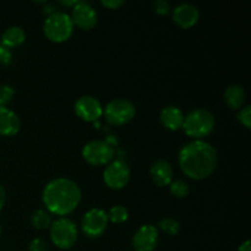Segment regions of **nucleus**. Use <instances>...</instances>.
<instances>
[{
    "instance_id": "412c9836",
    "label": "nucleus",
    "mask_w": 251,
    "mask_h": 251,
    "mask_svg": "<svg viewBox=\"0 0 251 251\" xmlns=\"http://www.w3.org/2000/svg\"><path fill=\"white\" fill-rule=\"evenodd\" d=\"M158 226L161 228V230H163L168 235H176L179 233V230H180V225H179L178 221L171 217L163 218L159 222Z\"/></svg>"
},
{
    "instance_id": "c85d7f7f",
    "label": "nucleus",
    "mask_w": 251,
    "mask_h": 251,
    "mask_svg": "<svg viewBox=\"0 0 251 251\" xmlns=\"http://www.w3.org/2000/svg\"><path fill=\"white\" fill-rule=\"evenodd\" d=\"M5 202H6V193H5L4 186L0 184V211H1V208L4 207Z\"/></svg>"
},
{
    "instance_id": "aec40b11",
    "label": "nucleus",
    "mask_w": 251,
    "mask_h": 251,
    "mask_svg": "<svg viewBox=\"0 0 251 251\" xmlns=\"http://www.w3.org/2000/svg\"><path fill=\"white\" fill-rule=\"evenodd\" d=\"M127 218H129V212H127V210L124 206H114V207L110 208L109 213H108V221L117 223V225L124 223Z\"/></svg>"
},
{
    "instance_id": "bb28decb",
    "label": "nucleus",
    "mask_w": 251,
    "mask_h": 251,
    "mask_svg": "<svg viewBox=\"0 0 251 251\" xmlns=\"http://www.w3.org/2000/svg\"><path fill=\"white\" fill-rule=\"evenodd\" d=\"M29 251H48V245H47L46 240L36 238L29 244Z\"/></svg>"
},
{
    "instance_id": "b1692460",
    "label": "nucleus",
    "mask_w": 251,
    "mask_h": 251,
    "mask_svg": "<svg viewBox=\"0 0 251 251\" xmlns=\"http://www.w3.org/2000/svg\"><path fill=\"white\" fill-rule=\"evenodd\" d=\"M238 119H239V122L242 123L243 125H244L247 129H250L251 126V108L248 105V107L243 108L242 110H240V113L238 114Z\"/></svg>"
},
{
    "instance_id": "39448f33",
    "label": "nucleus",
    "mask_w": 251,
    "mask_h": 251,
    "mask_svg": "<svg viewBox=\"0 0 251 251\" xmlns=\"http://www.w3.org/2000/svg\"><path fill=\"white\" fill-rule=\"evenodd\" d=\"M50 239L59 249H70L77 240V228L73 221L59 218L50 226Z\"/></svg>"
},
{
    "instance_id": "f257e3e1",
    "label": "nucleus",
    "mask_w": 251,
    "mask_h": 251,
    "mask_svg": "<svg viewBox=\"0 0 251 251\" xmlns=\"http://www.w3.org/2000/svg\"><path fill=\"white\" fill-rule=\"evenodd\" d=\"M179 166L186 176L202 180L210 176L217 167V152L208 142L195 140L180 150Z\"/></svg>"
},
{
    "instance_id": "0eeeda50",
    "label": "nucleus",
    "mask_w": 251,
    "mask_h": 251,
    "mask_svg": "<svg viewBox=\"0 0 251 251\" xmlns=\"http://www.w3.org/2000/svg\"><path fill=\"white\" fill-rule=\"evenodd\" d=\"M114 149L108 141L95 140L83 147L82 156L85 161L91 166H104L109 164L114 158Z\"/></svg>"
},
{
    "instance_id": "a211bd4d",
    "label": "nucleus",
    "mask_w": 251,
    "mask_h": 251,
    "mask_svg": "<svg viewBox=\"0 0 251 251\" xmlns=\"http://www.w3.org/2000/svg\"><path fill=\"white\" fill-rule=\"evenodd\" d=\"M225 100L230 109H240L245 100V92L243 87L238 85L229 86L225 92Z\"/></svg>"
},
{
    "instance_id": "4be33fe9",
    "label": "nucleus",
    "mask_w": 251,
    "mask_h": 251,
    "mask_svg": "<svg viewBox=\"0 0 251 251\" xmlns=\"http://www.w3.org/2000/svg\"><path fill=\"white\" fill-rule=\"evenodd\" d=\"M169 190L176 198H186L190 193L189 185L183 180H174L169 184Z\"/></svg>"
},
{
    "instance_id": "a878e982",
    "label": "nucleus",
    "mask_w": 251,
    "mask_h": 251,
    "mask_svg": "<svg viewBox=\"0 0 251 251\" xmlns=\"http://www.w3.org/2000/svg\"><path fill=\"white\" fill-rule=\"evenodd\" d=\"M12 61V54L9 48L0 44V65L7 66Z\"/></svg>"
},
{
    "instance_id": "6ab92c4d",
    "label": "nucleus",
    "mask_w": 251,
    "mask_h": 251,
    "mask_svg": "<svg viewBox=\"0 0 251 251\" xmlns=\"http://www.w3.org/2000/svg\"><path fill=\"white\" fill-rule=\"evenodd\" d=\"M31 222L32 226L37 229H47L51 226V217L47 211L38 210L32 215Z\"/></svg>"
},
{
    "instance_id": "393cba45",
    "label": "nucleus",
    "mask_w": 251,
    "mask_h": 251,
    "mask_svg": "<svg viewBox=\"0 0 251 251\" xmlns=\"http://www.w3.org/2000/svg\"><path fill=\"white\" fill-rule=\"evenodd\" d=\"M152 7H153L154 12H157L158 15H167L171 11V5L166 0H157L153 2Z\"/></svg>"
},
{
    "instance_id": "9b49d317",
    "label": "nucleus",
    "mask_w": 251,
    "mask_h": 251,
    "mask_svg": "<svg viewBox=\"0 0 251 251\" xmlns=\"http://www.w3.org/2000/svg\"><path fill=\"white\" fill-rule=\"evenodd\" d=\"M75 112L85 122H96L103 114V107L97 98L83 96L75 103Z\"/></svg>"
},
{
    "instance_id": "6e6552de",
    "label": "nucleus",
    "mask_w": 251,
    "mask_h": 251,
    "mask_svg": "<svg viewBox=\"0 0 251 251\" xmlns=\"http://www.w3.org/2000/svg\"><path fill=\"white\" fill-rule=\"evenodd\" d=\"M105 185L114 190L125 188L130 180V169L123 161H112L103 173Z\"/></svg>"
},
{
    "instance_id": "2f4dec72",
    "label": "nucleus",
    "mask_w": 251,
    "mask_h": 251,
    "mask_svg": "<svg viewBox=\"0 0 251 251\" xmlns=\"http://www.w3.org/2000/svg\"><path fill=\"white\" fill-rule=\"evenodd\" d=\"M0 234H1V227H0Z\"/></svg>"
},
{
    "instance_id": "c756f323",
    "label": "nucleus",
    "mask_w": 251,
    "mask_h": 251,
    "mask_svg": "<svg viewBox=\"0 0 251 251\" xmlns=\"http://www.w3.org/2000/svg\"><path fill=\"white\" fill-rule=\"evenodd\" d=\"M238 251H250V242H249V240H247L245 243H243V244L239 247V250H238Z\"/></svg>"
},
{
    "instance_id": "dca6fc26",
    "label": "nucleus",
    "mask_w": 251,
    "mask_h": 251,
    "mask_svg": "<svg viewBox=\"0 0 251 251\" xmlns=\"http://www.w3.org/2000/svg\"><path fill=\"white\" fill-rule=\"evenodd\" d=\"M185 117H184L183 112L179 109L178 107H174V105H169L166 107L161 112V122L167 129L169 130H176L183 127V123Z\"/></svg>"
},
{
    "instance_id": "20e7f679",
    "label": "nucleus",
    "mask_w": 251,
    "mask_h": 251,
    "mask_svg": "<svg viewBox=\"0 0 251 251\" xmlns=\"http://www.w3.org/2000/svg\"><path fill=\"white\" fill-rule=\"evenodd\" d=\"M44 34L54 43H63L68 41L74 31V25L70 16L65 12H53L47 17L43 26Z\"/></svg>"
},
{
    "instance_id": "5701e85b",
    "label": "nucleus",
    "mask_w": 251,
    "mask_h": 251,
    "mask_svg": "<svg viewBox=\"0 0 251 251\" xmlns=\"http://www.w3.org/2000/svg\"><path fill=\"white\" fill-rule=\"evenodd\" d=\"M15 95V91L11 86L2 85L0 86V107H6L11 102L12 97Z\"/></svg>"
},
{
    "instance_id": "f03ea898",
    "label": "nucleus",
    "mask_w": 251,
    "mask_h": 251,
    "mask_svg": "<svg viewBox=\"0 0 251 251\" xmlns=\"http://www.w3.org/2000/svg\"><path fill=\"white\" fill-rule=\"evenodd\" d=\"M42 198L49 212L66 216L70 215L80 203L81 190L71 179L58 178L47 184Z\"/></svg>"
},
{
    "instance_id": "7c9ffc66",
    "label": "nucleus",
    "mask_w": 251,
    "mask_h": 251,
    "mask_svg": "<svg viewBox=\"0 0 251 251\" xmlns=\"http://www.w3.org/2000/svg\"><path fill=\"white\" fill-rule=\"evenodd\" d=\"M61 4L66 5V6H71V5H74V6H75V5L77 4V1H76V0H73V1H61Z\"/></svg>"
},
{
    "instance_id": "9d476101",
    "label": "nucleus",
    "mask_w": 251,
    "mask_h": 251,
    "mask_svg": "<svg viewBox=\"0 0 251 251\" xmlns=\"http://www.w3.org/2000/svg\"><path fill=\"white\" fill-rule=\"evenodd\" d=\"M70 19L73 25H76L78 28L88 31L97 24V12L87 1H77L71 11Z\"/></svg>"
},
{
    "instance_id": "1a4fd4ad",
    "label": "nucleus",
    "mask_w": 251,
    "mask_h": 251,
    "mask_svg": "<svg viewBox=\"0 0 251 251\" xmlns=\"http://www.w3.org/2000/svg\"><path fill=\"white\" fill-rule=\"evenodd\" d=\"M108 215L100 208H91L82 220V230L88 238H98L108 227Z\"/></svg>"
},
{
    "instance_id": "f8f14e48",
    "label": "nucleus",
    "mask_w": 251,
    "mask_h": 251,
    "mask_svg": "<svg viewBox=\"0 0 251 251\" xmlns=\"http://www.w3.org/2000/svg\"><path fill=\"white\" fill-rule=\"evenodd\" d=\"M158 244V229L152 225H145L135 233L132 245L136 251H153Z\"/></svg>"
},
{
    "instance_id": "7ed1b4c3",
    "label": "nucleus",
    "mask_w": 251,
    "mask_h": 251,
    "mask_svg": "<svg viewBox=\"0 0 251 251\" xmlns=\"http://www.w3.org/2000/svg\"><path fill=\"white\" fill-rule=\"evenodd\" d=\"M183 127L188 136L200 140L212 132L215 127V117L206 108H198L189 113L184 119Z\"/></svg>"
},
{
    "instance_id": "423d86ee",
    "label": "nucleus",
    "mask_w": 251,
    "mask_h": 251,
    "mask_svg": "<svg viewBox=\"0 0 251 251\" xmlns=\"http://www.w3.org/2000/svg\"><path fill=\"white\" fill-rule=\"evenodd\" d=\"M135 112L136 109H135L134 103L124 98H117L108 103L104 115L109 124L120 126V125H125L131 122L135 117Z\"/></svg>"
},
{
    "instance_id": "2eb2a0df",
    "label": "nucleus",
    "mask_w": 251,
    "mask_h": 251,
    "mask_svg": "<svg viewBox=\"0 0 251 251\" xmlns=\"http://www.w3.org/2000/svg\"><path fill=\"white\" fill-rule=\"evenodd\" d=\"M152 180L158 186H167L173 180V169L172 166L164 159H158L153 162L150 169Z\"/></svg>"
},
{
    "instance_id": "f3484780",
    "label": "nucleus",
    "mask_w": 251,
    "mask_h": 251,
    "mask_svg": "<svg viewBox=\"0 0 251 251\" xmlns=\"http://www.w3.org/2000/svg\"><path fill=\"white\" fill-rule=\"evenodd\" d=\"M26 41V33L21 27H10L2 33L1 36V46L6 48H16L21 46Z\"/></svg>"
},
{
    "instance_id": "4468645a",
    "label": "nucleus",
    "mask_w": 251,
    "mask_h": 251,
    "mask_svg": "<svg viewBox=\"0 0 251 251\" xmlns=\"http://www.w3.org/2000/svg\"><path fill=\"white\" fill-rule=\"evenodd\" d=\"M21 122L15 112L6 107H0V135L14 136L20 131Z\"/></svg>"
},
{
    "instance_id": "ddd939ff",
    "label": "nucleus",
    "mask_w": 251,
    "mask_h": 251,
    "mask_svg": "<svg viewBox=\"0 0 251 251\" xmlns=\"http://www.w3.org/2000/svg\"><path fill=\"white\" fill-rule=\"evenodd\" d=\"M200 12L198 7L191 4H181L176 6L173 11V20L179 27L186 29L195 26L199 21Z\"/></svg>"
},
{
    "instance_id": "cd10ccee",
    "label": "nucleus",
    "mask_w": 251,
    "mask_h": 251,
    "mask_svg": "<svg viewBox=\"0 0 251 251\" xmlns=\"http://www.w3.org/2000/svg\"><path fill=\"white\" fill-rule=\"evenodd\" d=\"M102 5L110 10H117L122 5H124V1H122V0H102Z\"/></svg>"
}]
</instances>
